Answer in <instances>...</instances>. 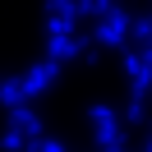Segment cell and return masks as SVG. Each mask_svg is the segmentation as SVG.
Masks as SVG:
<instances>
[{
	"label": "cell",
	"instance_id": "1",
	"mask_svg": "<svg viewBox=\"0 0 152 152\" xmlns=\"http://www.w3.org/2000/svg\"><path fill=\"white\" fill-rule=\"evenodd\" d=\"M88 120H92V134H97V148L102 152H120L124 148V120H120L115 106H106V102L88 106Z\"/></svg>",
	"mask_w": 152,
	"mask_h": 152
},
{
	"label": "cell",
	"instance_id": "2",
	"mask_svg": "<svg viewBox=\"0 0 152 152\" xmlns=\"http://www.w3.org/2000/svg\"><path fill=\"white\" fill-rule=\"evenodd\" d=\"M92 37H97V46H106V51H124V46H129V37H134V19H129L124 10H111L102 23H97Z\"/></svg>",
	"mask_w": 152,
	"mask_h": 152
},
{
	"label": "cell",
	"instance_id": "3",
	"mask_svg": "<svg viewBox=\"0 0 152 152\" xmlns=\"http://www.w3.org/2000/svg\"><path fill=\"white\" fill-rule=\"evenodd\" d=\"M56 78H60L56 60H37L32 69H23V92H28V102H32V97H46L51 88H56Z\"/></svg>",
	"mask_w": 152,
	"mask_h": 152
},
{
	"label": "cell",
	"instance_id": "4",
	"mask_svg": "<svg viewBox=\"0 0 152 152\" xmlns=\"http://www.w3.org/2000/svg\"><path fill=\"white\" fill-rule=\"evenodd\" d=\"M120 65H124V74H129V83H134V97H148L152 92V60L143 56V51H124Z\"/></svg>",
	"mask_w": 152,
	"mask_h": 152
},
{
	"label": "cell",
	"instance_id": "5",
	"mask_svg": "<svg viewBox=\"0 0 152 152\" xmlns=\"http://www.w3.org/2000/svg\"><path fill=\"white\" fill-rule=\"evenodd\" d=\"M74 56H83V37H46V60L65 65Z\"/></svg>",
	"mask_w": 152,
	"mask_h": 152
},
{
	"label": "cell",
	"instance_id": "6",
	"mask_svg": "<svg viewBox=\"0 0 152 152\" xmlns=\"http://www.w3.org/2000/svg\"><path fill=\"white\" fill-rule=\"evenodd\" d=\"M0 106H5L10 115L28 106V92H23V74H19V78H0Z\"/></svg>",
	"mask_w": 152,
	"mask_h": 152
},
{
	"label": "cell",
	"instance_id": "7",
	"mask_svg": "<svg viewBox=\"0 0 152 152\" xmlns=\"http://www.w3.org/2000/svg\"><path fill=\"white\" fill-rule=\"evenodd\" d=\"M10 129H19L28 143H32V138H42V120H37V111H32V106H23V111H14V115H10Z\"/></svg>",
	"mask_w": 152,
	"mask_h": 152
},
{
	"label": "cell",
	"instance_id": "8",
	"mask_svg": "<svg viewBox=\"0 0 152 152\" xmlns=\"http://www.w3.org/2000/svg\"><path fill=\"white\" fill-rule=\"evenodd\" d=\"M46 19H65V23H78V0H46Z\"/></svg>",
	"mask_w": 152,
	"mask_h": 152
},
{
	"label": "cell",
	"instance_id": "9",
	"mask_svg": "<svg viewBox=\"0 0 152 152\" xmlns=\"http://www.w3.org/2000/svg\"><path fill=\"white\" fill-rule=\"evenodd\" d=\"M0 152H28V138L19 129H0Z\"/></svg>",
	"mask_w": 152,
	"mask_h": 152
},
{
	"label": "cell",
	"instance_id": "10",
	"mask_svg": "<svg viewBox=\"0 0 152 152\" xmlns=\"http://www.w3.org/2000/svg\"><path fill=\"white\" fill-rule=\"evenodd\" d=\"M143 115H148V97H134V102H129V111H124V120H129V124H138Z\"/></svg>",
	"mask_w": 152,
	"mask_h": 152
},
{
	"label": "cell",
	"instance_id": "11",
	"mask_svg": "<svg viewBox=\"0 0 152 152\" xmlns=\"http://www.w3.org/2000/svg\"><path fill=\"white\" fill-rule=\"evenodd\" d=\"M28 152H65V143H60V138H32Z\"/></svg>",
	"mask_w": 152,
	"mask_h": 152
},
{
	"label": "cell",
	"instance_id": "12",
	"mask_svg": "<svg viewBox=\"0 0 152 152\" xmlns=\"http://www.w3.org/2000/svg\"><path fill=\"white\" fill-rule=\"evenodd\" d=\"M120 152H129V148H120Z\"/></svg>",
	"mask_w": 152,
	"mask_h": 152
}]
</instances>
